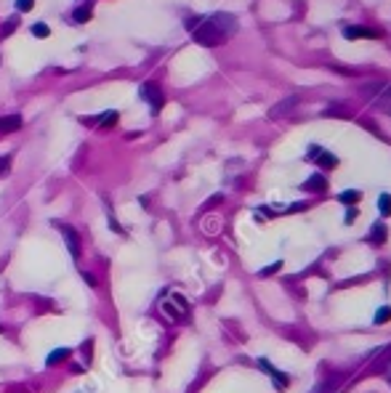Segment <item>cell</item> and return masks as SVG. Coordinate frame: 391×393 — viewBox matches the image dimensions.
<instances>
[{
    "instance_id": "obj_19",
    "label": "cell",
    "mask_w": 391,
    "mask_h": 393,
    "mask_svg": "<svg viewBox=\"0 0 391 393\" xmlns=\"http://www.w3.org/2000/svg\"><path fill=\"white\" fill-rule=\"evenodd\" d=\"M391 319V308L388 306H383L381 311H375V324H386Z\"/></svg>"
},
{
    "instance_id": "obj_5",
    "label": "cell",
    "mask_w": 391,
    "mask_h": 393,
    "mask_svg": "<svg viewBox=\"0 0 391 393\" xmlns=\"http://www.w3.org/2000/svg\"><path fill=\"white\" fill-rule=\"evenodd\" d=\"M61 237H64V245L69 247V255L72 260H80V237L72 226H61Z\"/></svg>"
},
{
    "instance_id": "obj_11",
    "label": "cell",
    "mask_w": 391,
    "mask_h": 393,
    "mask_svg": "<svg viewBox=\"0 0 391 393\" xmlns=\"http://www.w3.org/2000/svg\"><path fill=\"white\" fill-rule=\"evenodd\" d=\"M314 162H317L319 167H325V170H327V167H335V165H338V157H335V154H330V152H325V149H322V152L317 154V160H314Z\"/></svg>"
},
{
    "instance_id": "obj_24",
    "label": "cell",
    "mask_w": 391,
    "mask_h": 393,
    "mask_svg": "<svg viewBox=\"0 0 391 393\" xmlns=\"http://www.w3.org/2000/svg\"><path fill=\"white\" fill-rule=\"evenodd\" d=\"M357 215H359V210H357V208H349V210H346V218H343V221H346V223H354V221H357Z\"/></svg>"
},
{
    "instance_id": "obj_10",
    "label": "cell",
    "mask_w": 391,
    "mask_h": 393,
    "mask_svg": "<svg viewBox=\"0 0 391 393\" xmlns=\"http://www.w3.org/2000/svg\"><path fill=\"white\" fill-rule=\"evenodd\" d=\"M304 189H306V192H325V189H327V181H325V176H319V173H314V176H311L306 183H304Z\"/></svg>"
},
{
    "instance_id": "obj_26",
    "label": "cell",
    "mask_w": 391,
    "mask_h": 393,
    "mask_svg": "<svg viewBox=\"0 0 391 393\" xmlns=\"http://www.w3.org/2000/svg\"><path fill=\"white\" fill-rule=\"evenodd\" d=\"M83 279H85V282H88V285H96V279H93V276H91V274H88V271H85V274H83Z\"/></svg>"
},
{
    "instance_id": "obj_23",
    "label": "cell",
    "mask_w": 391,
    "mask_h": 393,
    "mask_svg": "<svg viewBox=\"0 0 391 393\" xmlns=\"http://www.w3.org/2000/svg\"><path fill=\"white\" fill-rule=\"evenodd\" d=\"M35 6V0H16V11H29Z\"/></svg>"
},
{
    "instance_id": "obj_13",
    "label": "cell",
    "mask_w": 391,
    "mask_h": 393,
    "mask_svg": "<svg viewBox=\"0 0 391 393\" xmlns=\"http://www.w3.org/2000/svg\"><path fill=\"white\" fill-rule=\"evenodd\" d=\"M359 199H362V192H357V189H346V192L341 194V202H343V205H357Z\"/></svg>"
},
{
    "instance_id": "obj_2",
    "label": "cell",
    "mask_w": 391,
    "mask_h": 393,
    "mask_svg": "<svg viewBox=\"0 0 391 393\" xmlns=\"http://www.w3.org/2000/svg\"><path fill=\"white\" fill-rule=\"evenodd\" d=\"M365 93L372 99V104L381 109V112L391 115V85H383V83H370L365 88Z\"/></svg>"
},
{
    "instance_id": "obj_1",
    "label": "cell",
    "mask_w": 391,
    "mask_h": 393,
    "mask_svg": "<svg viewBox=\"0 0 391 393\" xmlns=\"http://www.w3.org/2000/svg\"><path fill=\"white\" fill-rule=\"evenodd\" d=\"M186 29L192 32L194 43L205 45V48H216V45H224L237 32V19L226 11H218V13H210V16L186 19Z\"/></svg>"
},
{
    "instance_id": "obj_20",
    "label": "cell",
    "mask_w": 391,
    "mask_h": 393,
    "mask_svg": "<svg viewBox=\"0 0 391 393\" xmlns=\"http://www.w3.org/2000/svg\"><path fill=\"white\" fill-rule=\"evenodd\" d=\"M330 388H333V380H325V383H319L314 390H309V393H330Z\"/></svg>"
},
{
    "instance_id": "obj_15",
    "label": "cell",
    "mask_w": 391,
    "mask_h": 393,
    "mask_svg": "<svg viewBox=\"0 0 391 393\" xmlns=\"http://www.w3.org/2000/svg\"><path fill=\"white\" fill-rule=\"evenodd\" d=\"M378 210H381L383 218L391 215V194H381V197H378Z\"/></svg>"
},
{
    "instance_id": "obj_25",
    "label": "cell",
    "mask_w": 391,
    "mask_h": 393,
    "mask_svg": "<svg viewBox=\"0 0 391 393\" xmlns=\"http://www.w3.org/2000/svg\"><path fill=\"white\" fill-rule=\"evenodd\" d=\"M277 269H279V263H274V266H269V269H263V271H261V276H269V274H274Z\"/></svg>"
},
{
    "instance_id": "obj_9",
    "label": "cell",
    "mask_w": 391,
    "mask_h": 393,
    "mask_svg": "<svg viewBox=\"0 0 391 393\" xmlns=\"http://www.w3.org/2000/svg\"><path fill=\"white\" fill-rule=\"evenodd\" d=\"M22 128V117L19 115H8V117H0V133H13Z\"/></svg>"
},
{
    "instance_id": "obj_4",
    "label": "cell",
    "mask_w": 391,
    "mask_h": 393,
    "mask_svg": "<svg viewBox=\"0 0 391 393\" xmlns=\"http://www.w3.org/2000/svg\"><path fill=\"white\" fill-rule=\"evenodd\" d=\"M141 96H144V101L152 106V112L157 115L160 109H163V104H165V96H163V90L154 85V83H147L144 88H141Z\"/></svg>"
},
{
    "instance_id": "obj_8",
    "label": "cell",
    "mask_w": 391,
    "mask_h": 393,
    "mask_svg": "<svg viewBox=\"0 0 391 393\" xmlns=\"http://www.w3.org/2000/svg\"><path fill=\"white\" fill-rule=\"evenodd\" d=\"M343 35H346L349 40H362V38H378V32H372V29H367V27H346V29H343Z\"/></svg>"
},
{
    "instance_id": "obj_3",
    "label": "cell",
    "mask_w": 391,
    "mask_h": 393,
    "mask_svg": "<svg viewBox=\"0 0 391 393\" xmlns=\"http://www.w3.org/2000/svg\"><path fill=\"white\" fill-rule=\"evenodd\" d=\"M163 311L168 313L170 319H181V316L189 313V303L184 301V295H170L168 301L163 303Z\"/></svg>"
},
{
    "instance_id": "obj_6",
    "label": "cell",
    "mask_w": 391,
    "mask_h": 393,
    "mask_svg": "<svg viewBox=\"0 0 391 393\" xmlns=\"http://www.w3.org/2000/svg\"><path fill=\"white\" fill-rule=\"evenodd\" d=\"M295 106H298V96H288V99H282V101H279L274 109H269V120H279V117L290 115Z\"/></svg>"
},
{
    "instance_id": "obj_16",
    "label": "cell",
    "mask_w": 391,
    "mask_h": 393,
    "mask_svg": "<svg viewBox=\"0 0 391 393\" xmlns=\"http://www.w3.org/2000/svg\"><path fill=\"white\" fill-rule=\"evenodd\" d=\"M32 35L40 38V40H45V38L51 35V27L45 24V22H38V24H32Z\"/></svg>"
},
{
    "instance_id": "obj_7",
    "label": "cell",
    "mask_w": 391,
    "mask_h": 393,
    "mask_svg": "<svg viewBox=\"0 0 391 393\" xmlns=\"http://www.w3.org/2000/svg\"><path fill=\"white\" fill-rule=\"evenodd\" d=\"M258 367H261L263 372H269V375L274 377V380H277V383H274V385H277V390H285V388H288V377H285L282 372H277V369L269 364L266 359H258Z\"/></svg>"
},
{
    "instance_id": "obj_17",
    "label": "cell",
    "mask_w": 391,
    "mask_h": 393,
    "mask_svg": "<svg viewBox=\"0 0 391 393\" xmlns=\"http://www.w3.org/2000/svg\"><path fill=\"white\" fill-rule=\"evenodd\" d=\"M91 19V6H80V8H75V22L77 24H85Z\"/></svg>"
},
{
    "instance_id": "obj_12",
    "label": "cell",
    "mask_w": 391,
    "mask_h": 393,
    "mask_svg": "<svg viewBox=\"0 0 391 393\" xmlns=\"http://www.w3.org/2000/svg\"><path fill=\"white\" fill-rule=\"evenodd\" d=\"M370 242H375V245H383L386 242V226L383 223H372V229H370Z\"/></svg>"
},
{
    "instance_id": "obj_18",
    "label": "cell",
    "mask_w": 391,
    "mask_h": 393,
    "mask_svg": "<svg viewBox=\"0 0 391 393\" xmlns=\"http://www.w3.org/2000/svg\"><path fill=\"white\" fill-rule=\"evenodd\" d=\"M117 122V112H104L101 117H99V125L101 128H109V125H115Z\"/></svg>"
},
{
    "instance_id": "obj_28",
    "label": "cell",
    "mask_w": 391,
    "mask_h": 393,
    "mask_svg": "<svg viewBox=\"0 0 391 393\" xmlns=\"http://www.w3.org/2000/svg\"><path fill=\"white\" fill-rule=\"evenodd\" d=\"M0 332H3V324H0Z\"/></svg>"
},
{
    "instance_id": "obj_21",
    "label": "cell",
    "mask_w": 391,
    "mask_h": 393,
    "mask_svg": "<svg viewBox=\"0 0 391 393\" xmlns=\"http://www.w3.org/2000/svg\"><path fill=\"white\" fill-rule=\"evenodd\" d=\"M13 29H16V19H11V22L3 27V29H0V35H3V38H8V35L13 32Z\"/></svg>"
},
{
    "instance_id": "obj_27",
    "label": "cell",
    "mask_w": 391,
    "mask_h": 393,
    "mask_svg": "<svg viewBox=\"0 0 391 393\" xmlns=\"http://www.w3.org/2000/svg\"><path fill=\"white\" fill-rule=\"evenodd\" d=\"M8 170V160H0V173H6Z\"/></svg>"
},
{
    "instance_id": "obj_22",
    "label": "cell",
    "mask_w": 391,
    "mask_h": 393,
    "mask_svg": "<svg viewBox=\"0 0 391 393\" xmlns=\"http://www.w3.org/2000/svg\"><path fill=\"white\" fill-rule=\"evenodd\" d=\"M322 152V146H317V144H311L309 146V152H306V160H317V154Z\"/></svg>"
},
{
    "instance_id": "obj_14",
    "label": "cell",
    "mask_w": 391,
    "mask_h": 393,
    "mask_svg": "<svg viewBox=\"0 0 391 393\" xmlns=\"http://www.w3.org/2000/svg\"><path fill=\"white\" fill-rule=\"evenodd\" d=\"M64 359H69V348H56V351H54L48 359H45V361H48L51 367H56V364H61Z\"/></svg>"
}]
</instances>
